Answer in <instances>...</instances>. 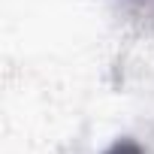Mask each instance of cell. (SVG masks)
Listing matches in <instances>:
<instances>
[{
    "label": "cell",
    "mask_w": 154,
    "mask_h": 154,
    "mask_svg": "<svg viewBox=\"0 0 154 154\" xmlns=\"http://www.w3.org/2000/svg\"><path fill=\"white\" fill-rule=\"evenodd\" d=\"M106 154H145V148L136 142V139H130V136H124V139H118V142H112L109 148H106Z\"/></svg>",
    "instance_id": "6da1fadb"
},
{
    "label": "cell",
    "mask_w": 154,
    "mask_h": 154,
    "mask_svg": "<svg viewBox=\"0 0 154 154\" xmlns=\"http://www.w3.org/2000/svg\"><path fill=\"white\" fill-rule=\"evenodd\" d=\"M121 3H130V6H154V0H121Z\"/></svg>",
    "instance_id": "7a4b0ae2"
}]
</instances>
